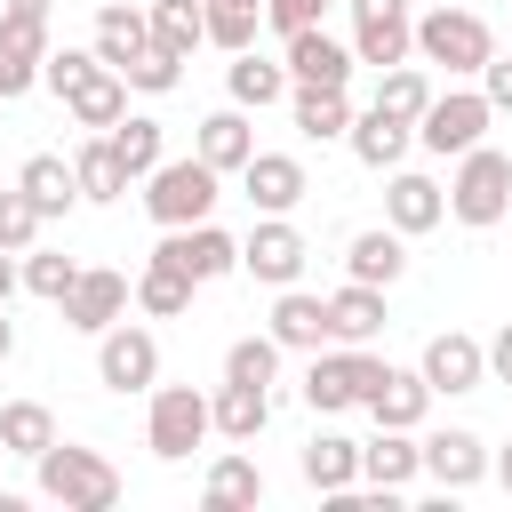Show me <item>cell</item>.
I'll return each instance as SVG.
<instances>
[{"label":"cell","instance_id":"cell-31","mask_svg":"<svg viewBox=\"0 0 512 512\" xmlns=\"http://www.w3.org/2000/svg\"><path fill=\"white\" fill-rule=\"evenodd\" d=\"M200 504H208V512H248V504H264V472H256V456H216L208 480H200Z\"/></svg>","mask_w":512,"mask_h":512},{"label":"cell","instance_id":"cell-21","mask_svg":"<svg viewBox=\"0 0 512 512\" xmlns=\"http://www.w3.org/2000/svg\"><path fill=\"white\" fill-rule=\"evenodd\" d=\"M192 152H200L216 176H240V168H248V152H256V128H248V112H240V104L208 112V120H200V136H192Z\"/></svg>","mask_w":512,"mask_h":512},{"label":"cell","instance_id":"cell-46","mask_svg":"<svg viewBox=\"0 0 512 512\" xmlns=\"http://www.w3.org/2000/svg\"><path fill=\"white\" fill-rule=\"evenodd\" d=\"M328 16V0H264V24L288 40V32H304V24H320Z\"/></svg>","mask_w":512,"mask_h":512},{"label":"cell","instance_id":"cell-35","mask_svg":"<svg viewBox=\"0 0 512 512\" xmlns=\"http://www.w3.org/2000/svg\"><path fill=\"white\" fill-rule=\"evenodd\" d=\"M144 40H152L144 8H128V0H104V8H96V56H104L112 72H120V64H128V56L144 48Z\"/></svg>","mask_w":512,"mask_h":512},{"label":"cell","instance_id":"cell-28","mask_svg":"<svg viewBox=\"0 0 512 512\" xmlns=\"http://www.w3.org/2000/svg\"><path fill=\"white\" fill-rule=\"evenodd\" d=\"M224 88H232V104H240V112H264V104H280V96H288V64H272V56L240 48V56L224 64Z\"/></svg>","mask_w":512,"mask_h":512},{"label":"cell","instance_id":"cell-3","mask_svg":"<svg viewBox=\"0 0 512 512\" xmlns=\"http://www.w3.org/2000/svg\"><path fill=\"white\" fill-rule=\"evenodd\" d=\"M504 208H512V152H496V144L480 136L472 152H456V176H448V216H456V224H472V232H488Z\"/></svg>","mask_w":512,"mask_h":512},{"label":"cell","instance_id":"cell-7","mask_svg":"<svg viewBox=\"0 0 512 512\" xmlns=\"http://www.w3.org/2000/svg\"><path fill=\"white\" fill-rule=\"evenodd\" d=\"M488 120H496V104H488L480 88H448V96H432V104L416 112V144L440 152V160H456V152H472V144L488 136Z\"/></svg>","mask_w":512,"mask_h":512},{"label":"cell","instance_id":"cell-11","mask_svg":"<svg viewBox=\"0 0 512 512\" xmlns=\"http://www.w3.org/2000/svg\"><path fill=\"white\" fill-rule=\"evenodd\" d=\"M304 256H312V248H304V232H296L288 216H256V232L240 240V272L264 280V288H288V280L304 272Z\"/></svg>","mask_w":512,"mask_h":512},{"label":"cell","instance_id":"cell-15","mask_svg":"<svg viewBox=\"0 0 512 512\" xmlns=\"http://www.w3.org/2000/svg\"><path fill=\"white\" fill-rule=\"evenodd\" d=\"M416 464L448 488V496H464L480 472H488V448H480V432H464V424H448V432H432V440H416Z\"/></svg>","mask_w":512,"mask_h":512},{"label":"cell","instance_id":"cell-16","mask_svg":"<svg viewBox=\"0 0 512 512\" xmlns=\"http://www.w3.org/2000/svg\"><path fill=\"white\" fill-rule=\"evenodd\" d=\"M352 64H360V56H352L336 32H320V24L288 32V80H304V88H344Z\"/></svg>","mask_w":512,"mask_h":512},{"label":"cell","instance_id":"cell-51","mask_svg":"<svg viewBox=\"0 0 512 512\" xmlns=\"http://www.w3.org/2000/svg\"><path fill=\"white\" fill-rule=\"evenodd\" d=\"M16 352V320H8V304H0V360Z\"/></svg>","mask_w":512,"mask_h":512},{"label":"cell","instance_id":"cell-39","mask_svg":"<svg viewBox=\"0 0 512 512\" xmlns=\"http://www.w3.org/2000/svg\"><path fill=\"white\" fill-rule=\"evenodd\" d=\"M16 280L40 296V304H64V288L80 280V264L64 256V248H24V264H16Z\"/></svg>","mask_w":512,"mask_h":512},{"label":"cell","instance_id":"cell-10","mask_svg":"<svg viewBox=\"0 0 512 512\" xmlns=\"http://www.w3.org/2000/svg\"><path fill=\"white\" fill-rule=\"evenodd\" d=\"M352 56L360 64H408L416 56V16L408 0H352Z\"/></svg>","mask_w":512,"mask_h":512},{"label":"cell","instance_id":"cell-27","mask_svg":"<svg viewBox=\"0 0 512 512\" xmlns=\"http://www.w3.org/2000/svg\"><path fill=\"white\" fill-rule=\"evenodd\" d=\"M416 472H424V464H416V440H408V432L376 424V440H360V480H368V488H392V496H400Z\"/></svg>","mask_w":512,"mask_h":512},{"label":"cell","instance_id":"cell-29","mask_svg":"<svg viewBox=\"0 0 512 512\" xmlns=\"http://www.w3.org/2000/svg\"><path fill=\"white\" fill-rule=\"evenodd\" d=\"M104 136H112V152H120V168H128V184H136V176H152V168L168 160V128H160L152 112H120V120H112Z\"/></svg>","mask_w":512,"mask_h":512},{"label":"cell","instance_id":"cell-26","mask_svg":"<svg viewBox=\"0 0 512 512\" xmlns=\"http://www.w3.org/2000/svg\"><path fill=\"white\" fill-rule=\"evenodd\" d=\"M304 480H312L320 496L360 488V440H344V432H312V440H304Z\"/></svg>","mask_w":512,"mask_h":512},{"label":"cell","instance_id":"cell-42","mask_svg":"<svg viewBox=\"0 0 512 512\" xmlns=\"http://www.w3.org/2000/svg\"><path fill=\"white\" fill-rule=\"evenodd\" d=\"M120 80H128V88H144V96H168V88L184 80V56H168V48H152V40H144V48L120 64Z\"/></svg>","mask_w":512,"mask_h":512},{"label":"cell","instance_id":"cell-14","mask_svg":"<svg viewBox=\"0 0 512 512\" xmlns=\"http://www.w3.org/2000/svg\"><path fill=\"white\" fill-rule=\"evenodd\" d=\"M240 192H248V208H256V216H288L312 184H304V160H296V152H248Z\"/></svg>","mask_w":512,"mask_h":512},{"label":"cell","instance_id":"cell-30","mask_svg":"<svg viewBox=\"0 0 512 512\" xmlns=\"http://www.w3.org/2000/svg\"><path fill=\"white\" fill-rule=\"evenodd\" d=\"M16 192L40 208V224H48V216H64V208L80 200V184H72V160H56V152H32V160L16 168Z\"/></svg>","mask_w":512,"mask_h":512},{"label":"cell","instance_id":"cell-44","mask_svg":"<svg viewBox=\"0 0 512 512\" xmlns=\"http://www.w3.org/2000/svg\"><path fill=\"white\" fill-rule=\"evenodd\" d=\"M0 56L40 64V56H48V16H0Z\"/></svg>","mask_w":512,"mask_h":512},{"label":"cell","instance_id":"cell-25","mask_svg":"<svg viewBox=\"0 0 512 512\" xmlns=\"http://www.w3.org/2000/svg\"><path fill=\"white\" fill-rule=\"evenodd\" d=\"M360 408H368L376 424H392V432H416V424H424V408H432V384H424L416 368H384V376H376V392H368Z\"/></svg>","mask_w":512,"mask_h":512},{"label":"cell","instance_id":"cell-13","mask_svg":"<svg viewBox=\"0 0 512 512\" xmlns=\"http://www.w3.org/2000/svg\"><path fill=\"white\" fill-rule=\"evenodd\" d=\"M416 376H424L432 392H480V384H488V352H480V336H464V328H440V336L424 344Z\"/></svg>","mask_w":512,"mask_h":512},{"label":"cell","instance_id":"cell-50","mask_svg":"<svg viewBox=\"0 0 512 512\" xmlns=\"http://www.w3.org/2000/svg\"><path fill=\"white\" fill-rule=\"evenodd\" d=\"M8 296H16V256L0 248V304H8Z\"/></svg>","mask_w":512,"mask_h":512},{"label":"cell","instance_id":"cell-12","mask_svg":"<svg viewBox=\"0 0 512 512\" xmlns=\"http://www.w3.org/2000/svg\"><path fill=\"white\" fill-rule=\"evenodd\" d=\"M112 320H128V272L80 264V280L64 288V328H80V336H104Z\"/></svg>","mask_w":512,"mask_h":512},{"label":"cell","instance_id":"cell-8","mask_svg":"<svg viewBox=\"0 0 512 512\" xmlns=\"http://www.w3.org/2000/svg\"><path fill=\"white\" fill-rule=\"evenodd\" d=\"M96 384L104 392H152L160 384V336L136 320H112L96 336Z\"/></svg>","mask_w":512,"mask_h":512},{"label":"cell","instance_id":"cell-40","mask_svg":"<svg viewBox=\"0 0 512 512\" xmlns=\"http://www.w3.org/2000/svg\"><path fill=\"white\" fill-rule=\"evenodd\" d=\"M376 104H384V112H400V120H416V112L432 104L424 64H384V72H376Z\"/></svg>","mask_w":512,"mask_h":512},{"label":"cell","instance_id":"cell-37","mask_svg":"<svg viewBox=\"0 0 512 512\" xmlns=\"http://www.w3.org/2000/svg\"><path fill=\"white\" fill-rule=\"evenodd\" d=\"M256 32H264V0H208V48L240 56L256 48Z\"/></svg>","mask_w":512,"mask_h":512},{"label":"cell","instance_id":"cell-36","mask_svg":"<svg viewBox=\"0 0 512 512\" xmlns=\"http://www.w3.org/2000/svg\"><path fill=\"white\" fill-rule=\"evenodd\" d=\"M72 184H80V200H120V192H128V168H120L112 136H88V144L72 152Z\"/></svg>","mask_w":512,"mask_h":512},{"label":"cell","instance_id":"cell-48","mask_svg":"<svg viewBox=\"0 0 512 512\" xmlns=\"http://www.w3.org/2000/svg\"><path fill=\"white\" fill-rule=\"evenodd\" d=\"M480 352H488V376H496V384H512V320H504V328H496V344H480Z\"/></svg>","mask_w":512,"mask_h":512},{"label":"cell","instance_id":"cell-23","mask_svg":"<svg viewBox=\"0 0 512 512\" xmlns=\"http://www.w3.org/2000/svg\"><path fill=\"white\" fill-rule=\"evenodd\" d=\"M376 336H384V288L344 280L328 296V344H376Z\"/></svg>","mask_w":512,"mask_h":512},{"label":"cell","instance_id":"cell-9","mask_svg":"<svg viewBox=\"0 0 512 512\" xmlns=\"http://www.w3.org/2000/svg\"><path fill=\"white\" fill-rule=\"evenodd\" d=\"M152 256H160V264H176L192 288H208V280L240 272V240H232L224 224H208V216H200V224H168V240H160Z\"/></svg>","mask_w":512,"mask_h":512},{"label":"cell","instance_id":"cell-24","mask_svg":"<svg viewBox=\"0 0 512 512\" xmlns=\"http://www.w3.org/2000/svg\"><path fill=\"white\" fill-rule=\"evenodd\" d=\"M272 344H280V352H320V344H328V296H304V288L288 280L280 304H272Z\"/></svg>","mask_w":512,"mask_h":512},{"label":"cell","instance_id":"cell-34","mask_svg":"<svg viewBox=\"0 0 512 512\" xmlns=\"http://www.w3.org/2000/svg\"><path fill=\"white\" fill-rule=\"evenodd\" d=\"M128 304H136V312H152V320H176V312H192V280H184L176 264H160V256H152V264L128 280Z\"/></svg>","mask_w":512,"mask_h":512},{"label":"cell","instance_id":"cell-20","mask_svg":"<svg viewBox=\"0 0 512 512\" xmlns=\"http://www.w3.org/2000/svg\"><path fill=\"white\" fill-rule=\"evenodd\" d=\"M64 112H72V120H80L88 136H104V128H112V120L128 112V80H120L112 64H96V72H80V80L64 88Z\"/></svg>","mask_w":512,"mask_h":512},{"label":"cell","instance_id":"cell-17","mask_svg":"<svg viewBox=\"0 0 512 512\" xmlns=\"http://www.w3.org/2000/svg\"><path fill=\"white\" fill-rule=\"evenodd\" d=\"M344 144H352V160H360V168H400V160H408V144H416V120H400V112L368 104V112H352Z\"/></svg>","mask_w":512,"mask_h":512},{"label":"cell","instance_id":"cell-49","mask_svg":"<svg viewBox=\"0 0 512 512\" xmlns=\"http://www.w3.org/2000/svg\"><path fill=\"white\" fill-rule=\"evenodd\" d=\"M0 16H48V0H0Z\"/></svg>","mask_w":512,"mask_h":512},{"label":"cell","instance_id":"cell-18","mask_svg":"<svg viewBox=\"0 0 512 512\" xmlns=\"http://www.w3.org/2000/svg\"><path fill=\"white\" fill-rule=\"evenodd\" d=\"M440 216H448V192H440L432 176H416V168H392V184H384V224L416 240V232H432Z\"/></svg>","mask_w":512,"mask_h":512},{"label":"cell","instance_id":"cell-41","mask_svg":"<svg viewBox=\"0 0 512 512\" xmlns=\"http://www.w3.org/2000/svg\"><path fill=\"white\" fill-rule=\"evenodd\" d=\"M224 376H232V384H264V392H272V376H280V344H272V328H264V336H232Z\"/></svg>","mask_w":512,"mask_h":512},{"label":"cell","instance_id":"cell-33","mask_svg":"<svg viewBox=\"0 0 512 512\" xmlns=\"http://www.w3.org/2000/svg\"><path fill=\"white\" fill-rule=\"evenodd\" d=\"M288 112H296V128H304L312 144H328V136L352 128V96H344V88H304V80H288Z\"/></svg>","mask_w":512,"mask_h":512},{"label":"cell","instance_id":"cell-5","mask_svg":"<svg viewBox=\"0 0 512 512\" xmlns=\"http://www.w3.org/2000/svg\"><path fill=\"white\" fill-rule=\"evenodd\" d=\"M224 176L200 160V152H184V160H160L152 176H144V208H152V224L168 232V224H200V216H216V192Z\"/></svg>","mask_w":512,"mask_h":512},{"label":"cell","instance_id":"cell-45","mask_svg":"<svg viewBox=\"0 0 512 512\" xmlns=\"http://www.w3.org/2000/svg\"><path fill=\"white\" fill-rule=\"evenodd\" d=\"M96 64H104L96 48H48V56H40V88H56V96H64V88H72L80 72H96Z\"/></svg>","mask_w":512,"mask_h":512},{"label":"cell","instance_id":"cell-2","mask_svg":"<svg viewBox=\"0 0 512 512\" xmlns=\"http://www.w3.org/2000/svg\"><path fill=\"white\" fill-rule=\"evenodd\" d=\"M416 56H424V64H440L448 80H480V64L496 56V32H488L472 8L440 0V8H424V16H416Z\"/></svg>","mask_w":512,"mask_h":512},{"label":"cell","instance_id":"cell-6","mask_svg":"<svg viewBox=\"0 0 512 512\" xmlns=\"http://www.w3.org/2000/svg\"><path fill=\"white\" fill-rule=\"evenodd\" d=\"M208 432H216V424H208V392H192V384H152V408H144V448H152L160 464H184Z\"/></svg>","mask_w":512,"mask_h":512},{"label":"cell","instance_id":"cell-19","mask_svg":"<svg viewBox=\"0 0 512 512\" xmlns=\"http://www.w3.org/2000/svg\"><path fill=\"white\" fill-rule=\"evenodd\" d=\"M208 424H216L232 448H248V440L272 424V392H264V384H232V376H224V384L208 392Z\"/></svg>","mask_w":512,"mask_h":512},{"label":"cell","instance_id":"cell-22","mask_svg":"<svg viewBox=\"0 0 512 512\" xmlns=\"http://www.w3.org/2000/svg\"><path fill=\"white\" fill-rule=\"evenodd\" d=\"M344 272H352V280H368V288H392V280L408 272V232H392V224H368V232H352V248H344Z\"/></svg>","mask_w":512,"mask_h":512},{"label":"cell","instance_id":"cell-1","mask_svg":"<svg viewBox=\"0 0 512 512\" xmlns=\"http://www.w3.org/2000/svg\"><path fill=\"white\" fill-rule=\"evenodd\" d=\"M32 464H40V496L64 504V512H112V504H120V472H112V456H96V448L48 440Z\"/></svg>","mask_w":512,"mask_h":512},{"label":"cell","instance_id":"cell-32","mask_svg":"<svg viewBox=\"0 0 512 512\" xmlns=\"http://www.w3.org/2000/svg\"><path fill=\"white\" fill-rule=\"evenodd\" d=\"M144 24H152V48H168V56L192 64V48L208 40V0H152Z\"/></svg>","mask_w":512,"mask_h":512},{"label":"cell","instance_id":"cell-47","mask_svg":"<svg viewBox=\"0 0 512 512\" xmlns=\"http://www.w3.org/2000/svg\"><path fill=\"white\" fill-rule=\"evenodd\" d=\"M480 96H488L496 112H512V56H488V64H480Z\"/></svg>","mask_w":512,"mask_h":512},{"label":"cell","instance_id":"cell-4","mask_svg":"<svg viewBox=\"0 0 512 512\" xmlns=\"http://www.w3.org/2000/svg\"><path fill=\"white\" fill-rule=\"evenodd\" d=\"M392 360H376L368 344H320L312 352V368H304V408L312 416H344V408H360L368 392H376V376H384Z\"/></svg>","mask_w":512,"mask_h":512},{"label":"cell","instance_id":"cell-38","mask_svg":"<svg viewBox=\"0 0 512 512\" xmlns=\"http://www.w3.org/2000/svg\"><path fill=\"white\" fill-rule=\"evenodd\" d=\"M48 440H56V416L40 400H8L0 408V456H40Z\"/></svg>","mask_w":512,"mask_h":512},{"label":"cell","instance_id":"cell-52","mask_svg":"<svg viewBox=\"0 0 512 512\" xmlns=\"http://www.w3.org/2000/svg\"><path fill=\"white\" fill-rule=\"evenodd\" d=\"M496 480H504V496H512V440L496 448Z\"/></svg>","mask_w":512,"mask_h":512},{"label":"cell","instance_id":"cell-43","mask_svg":"<svg viewBox=\"0 0 512 512\" xmlns=\"http://www.w3.org/2000/svg\"><path fill=\"white\" fill-rule=\"evenodd\" d=\"M32 240H40V208L8 184V192H0V248H8V256H24Z\"/></svg>","mask_w":512,"mask_h":512}]
</instances>
